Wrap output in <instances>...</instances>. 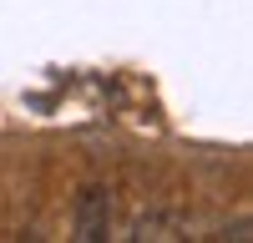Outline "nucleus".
I'll return each instance as SVG.
<instances>
[{"instance_id":"1","label":"nucleus","mask_w":253,"mask_h":243,"mask_svg":"<svg viewBox=\"0 0 253 243\" xmlns=\"http://www.w3.org/2000/svg\"><path fill=\"white\" fill-rule=\"evenodd\" d=\"M107 218H112V202L101 188H86L76 198V238H107Z\"/></svg>"}]
</instances>
